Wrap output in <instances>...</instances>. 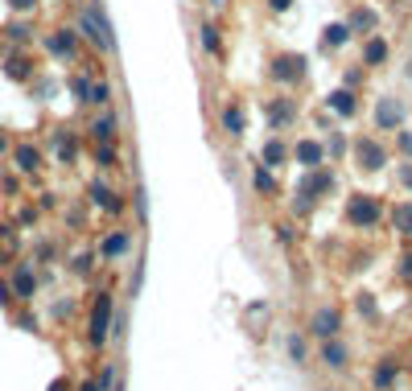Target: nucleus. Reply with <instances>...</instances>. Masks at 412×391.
Returning a JSON list of instances; mask_svg holds the SVG:
<instances>
[{
	"mask_svg": "<svg viewBox=\"0 0 412 391\" xmlns=\"http://www.w3.org/2000/svg\"><path fill=\"white\" fill-rule=\"evenodd\" d=\"M268 74H272V82H281V87L301 82V78H305V54H277L272 66H268Z\"/></svg>",
	"mask_w": 412,
	"mask_h": 391,
	"instance_id": "nucleus-7",
	"label": "nucleus"
},
{
	"mask_svg": "<svg viewBox=\"0 0 412 391\" xmlns=\"http://www.w3.org/2000/svg\"><path fill=\"white\" fill-rule=\"evenodd\" d=\"M396 181H400V186H404V190L412 194V161H404V165H396Z\"/></svg>",
	"mask_w": 412,
	"mask_h": 391,
	"instance_id": "nucleus-37",
	"label": "nucleus"
},
{
	"mask_svg": "<svg viewBox=\"0 0 412 391\" xmlns=\"http://www.w3.org/2000/svg\"><path fill=\"white\" fill-rule=\"evenodd\" d=\"M111 391H124V388H111Z\"/></svg>",
	"mask_w": 412,
	"mask_h": 391,
	"instance_id": "nucleus-52",
	"label": "nucleus"
},
{
	"mask_svg": "<svg viewBox=\"0 0 412 391\" xmlns=\"http://www.w3.org/2000/svg\"><path fill=\"white\" fill-rule=\"evenodd\" d=\"M78 33L99 49V54H116V29L103 12V0H91L78 8Z\"/></svg>",
	"mask_w": 412,
	"mask_h": 391,
	"instance_id": "nucleus-1",
	"label": "nucleus"
},
{
	"mask_svg": "<svg viewBox=\"0 0 412 391\" xmlns=\"http://www.w3.org/2000/svg\"><path fill=\"white\" fill-rule=\"evenodd\" d=\"M380 219H384V202H380L376 194H355V198H347V223H351V227L371 231Z\"/></svg>",
	"mask_w": 412,
	"mask_h": 391,
	"instance_id": "nucleus-4",
	"label": "nucleus"
},
{
	"mask_svg": "<svg viewBox=\"0 0 412 391\" xmlns=\"http://www.w3.org/2000/svg\"><path fill=\"white\" fill-rule=\"evenodd\" d=\"M347 153H351V161H355L359 173H380V169H388V148H384L376 136H355Z\"/></svg>",
	"mask_w": 412,
	"mask_h": 391,
	"instance_id": "nucleus-3",
	"label": "nucleus"
},
{
	"mask_svg": "<svg viewBox=\"0 0 412 391\" xmlns=\"http://www.w3.org/2000/svg\"><path fill=\"white\" fill-rule=\"evenodd\" d=\"M198 41H202V49H206V54H219V49H223V41H219V29H215V25H202V29H198Z\"/></svg>",
	"mask_w": 412,
	"mask_h": 391,
	"instance_id": "nucleus-32",
	"label": "nucleus"
},
{
	"mask_svg": "<svg viewBox=\"0 0 412 391\" xmlns=\"http://www.w3.org/2000/svg\"><path fill=\"white\" fill-rule=\"evenodd\" d=\"M285 161H289V144H285L281 136H268L264 148H260V165H264V169H277V165H285Z\"/></svg>",
	"mask_w": 412,
	"mask_h": 391,
	"instance_id": "nucleus-16",
	"label": "nucleus"
},
{
	"mask_svg": "<svg viewBox=\"0 0 412 391\" xmlns=\"http://www.w3.org/2000/svg\"><path fill=\"white\" fill-rule=\"evenodd\" d=\"M91 78H95V74H74V78H70V91H74L78 103H87V87H91Z\"/></svg>",
	"mask_w": 412,
	"mask_h": 391,
	"instance_id": "nucleus-34",
	"label": "nucleus"
},
{
	"mask_svg": "<svg viewBox=\"0 0 412 391\" xmlns=\"http://www.w3.org/2000/svg\"><path fill=\"white\" fill-rule=\"evenodd\" d=\"M252 190H256L260 198H272V194H277V173L264 169V165H256V169H252Z\"/></svg>",
	"mask_w": 412,
	"mask_h": 391,
	"instance_id": "nucleus-24",
	"label": "nucleus"
},
{
	"mask_svg": "<svg viewBox=\"0 0 412 391\" xmlns=\"http://www.w3.org/2000/svg\"><path fill=\"white\" fill-rule=\"evenodd\" d=\"M355 305H359V313H367V317H376V301H371V297H359Z\"/></svg>",
	"mask_w": 412,
	"mask_h": 391,
	"instance_id": "nucleus-41",
	"label": "nucleus"
},
{
	"mask_svg": "<svg viewBox=\"0 0 412 391\" xmlns=\"http://www.w3.org/2000/svg\"><path fill=\"white\" fill-rule=\"evenodd\" d=\"M289 359H293V363H301V359H305V342H301L297 334L289 338Z\"/></svg>",
	"mask_w": 412,
	"mask_h": 391,
	"instance_id": "nucleus-39",
	"label": "nucleus"
},
{
	"mask_svg": "<svg viewBox=\"0 0 412 391\" xmlns=\"http://www.w3.org/2000/svg\"><path fill=\"white\" fill-rule=\"evenodd\" d=\"M8 301H12V289H8V284L0 280V305H8Z\"/></svg>",
	"mask_w": 412,
	"mask_h": 391,
	"instance_id": "nucleus-46",
	"label": "nucleus"
},
{
	"mask_svg": "<svg viewBox=\"0 0 412 391\" xmlns=\"http://www.w3.org/2000/svg\"><path fill=\"white\" fill-rule=\"evenodd\" d=\"M351 37H355V33L347 29V21H334V25H326V29H322V49H343Z\"/></svg>",
	"mask_w": 412,
	"mask_h": 391,
	"instance_id": "nucleus-22",
	"label": "nucleus"
},
{
	"mask_svg": "<svg viewBox=\"0 0 412 391\" xmlns=\"http://www.w3.org/2000/svg\"><path fill=\"white\" fill-rule=\"evenodd\" d=\"M4 148H8V136H4V132H0V153H4Z\"/></svg>",
	"mask_w": 412,
	"mask_h": 391,
	"instance_id": "nucleus-50",
	"label": "nucleus"
},
{
	"mask_svg": "<svg viewBox=\"0 0 412 391\" xmlns=\"http://www.w3.org/2000/svg\"><path fill=\"white\" fill-rule=\"evenodd\" d=\"M144 210H149V202H144V190H136V214L144 219Z\"/></svg>",
	"mask_w": 412,
	"mask_h": 391,
	"instance_id": "nucleus-45",
	"label": "nucleus"
},
{
	"mask_svg": "<svg viewBox=\"0 0 412 391\" xmlns=\"http://www.w3.org/2000/svg\"><path fill=\"white\" fill-rule=\"evenodd\" d=\"M322 148H326V157H334V161H343V157H347V148H351V140H347L343 132H330V140H326Z\"/></svg>",
	"mask_w": 412,
	"mask_h": 391,
	"instance_id": "nucleus-29",
	"label": "nucleus"
},
{
	"mask_svg": "<svg viewBox=\"0 0 412 391\" xmlns=\"http://www.w3.org/2000/svg\"><path fill=\"white\" fill-rule=\"evenodd\" d=\"M268 8H272V12H289V8H293V0H268Z\"/></svg>",
	"mask_w": 412,
	"mask_h": 391,
	"instance_id": "nucleus-43",
	"label": "nucleus"
},
{
	"mask_svg": "<svg viewBox=\"0 0 412 391\" xmlns=\"http://www.w3.org/2000/svg\"><path fill=\"white\" fill-rule=\"evenodd\" d=\"M128 247H132V231H111V235H103V243H99V256H107V260H120Z\"/></svg>",
	"mask_w": 412,
	"mask_h": 391,
	"instance_id": "nucleus-18",
	"label": "nucleus"
},
{
	"mask_svg": "<svg viewBox=\"0 0 412 391\" xmlns=\"http://www.w3.org/2000/svg\"><path fill=\"white\" fill-rule=\"evenodd\" d=\"M17 219L29 227V223H37V210H33V206H21V214H17Z\"/></svg>",
	"mask_w": 412,
	"mask_h": 391,
	"instance_id": "nucleus-42",
	"label": "nucleus"
},
{
	"mask_svg": "<svg viewBox=\"0 0 412 391\" xmlns=\"http://www.w3.org/2000/svg\"><path fill=\"white\" fill-rule=\"evenodd\" d=\"M45 49H50L58 62H74V54H78V33H74V29H54V33L45 37Z\"/></svg>",
	"mask_w": 412,
	"mask_h": 391,
	"instance_id": "nucleus-9",
	"label": "nucleus"
},
{
	"mask_svg": "<svg viewBox=\"0 0 412 391\" xmlns=\"http://www.w3.org/2000/svg\"><path fill=\"white\" fill-rule=\"evenodd\" d=\"M371 383H376V391H388L392 383H396V363H380V367H376V379H371Z\"/></svg>",
	"mask_w": 412,
	"mask_h": 391,
	"instance_id": "nucleus-31",
	"label": "nucleus"
},
{
	"mask_svg": "<svg viewBox=\"0 0 412 391\" xmlns=\"http://www.w3.org/2000/svg\"><path fill=\"white\" fill-rule=\"evenodd\" d=\"M264 115H268V124H272L277 132H285L289 124H297V99H289V95H277V99H268Z\"/></svg>",
	"mask_w": 412,
	"mask_h": 391,
	"instance_id": "nucleus-8",
	"label": "nucleus"
},
{
	"mask_svg": "<svg viewBox=\"0 0 412 391\" xmlns=\"http://www.w3.org/2000/svg\"><path fill=\"white\" fill-rule=\"evenodd\" d=\"M310 330H314L318 338H338V330H343V317H338V309H330V305H322V309L314 313V322H310Z\"/></svg>",
	"mask_w": 412,
	"mask_h": 391,
	"instance_id": "nucleus-13",
	"label": "nucleus"
},
{
	"mask_svg": "<svg viewBox=\"0 0 412 391\" xmlns=\"http://www.w3.org/2000/svg\"><path fill=\"white\" fill-rule=\"evenodd\" d=\"M91 157H95V165H99V169H116V144H95V148H91Z\"/></svg>",
	"mask_w": 412,
	"mask_h": 391,
	"instance_id": "nucleus-33",
	"label": "nucleus"
},
{
	"mask_svg": "<svg viewBox=\"0 0 412 391\" xmlns=\"http://www.w3.org/2000/svg\"><path fill=\"white\" fill-rule=\"evenodd\" d=\"M54 144H58V157H62L66 165L78 157V140H74V136H62V132H54Z\"/></svg>",
	"mask_w": 412,
	"mask_h": 391,
	"instance_id": "nucleus-30",
	"label": "nucleus"
},
{
	"mask_svg": "<svg viewBox=\"0 0 412 391\" xmlns=\"http://www.w3.org/2000/svg\"><path fill=\"white\" fill-rule=\"evenodd\" d=\"M87 103H91V107H107V103H111V82H107V78H91Z\"/></svg>",
	"mask_w": 412,
	"mask_h": 391,
	"instance_id": "nucleus-25",
	"label": "nucleus"
},
{
	"mask_svg": "<svg viewBox=\"0 0 412 391\" xmlns=\"http://www.w3.org/2000/svg\"><path fill=\"white\" fill-rule=\"evenodd\" d=\"M400 276H404V280H412V252L400 260Z\"/></svg>",
	"mask_w": 412,
	"mask_h": 391,
	"instance_id": "nucleus-44",
	"label": "nucleus"
},
{
	"mask_svg": "<svg viewBox=\"0 0 412 391\" xmlns=\"http://www.w3.org/2000/svg\"><path fill=\"white\" fill-rule=\"evenodd\" d=\"M322 363H326V367H347V346H343L338 338H326V346H322Z\"/></svg>",
	"mask_w": 412,
	"mask_h": 391,
	"instance_id": "nucleus-26",
	"label": "nucleus"
},
{
	"mask_svg": "<svg viewBox=\"0 0 412 391\" xmlns=\"http://www.w3.org/2000/svg\"><path fill=\"white\" fill-rule=\"evenodd\" d=\"M206 4H210V8H227V0H206Z\"/></svg>",
	"mask_w": 412,
	"mask_h": 391,
	"instance_id": "nucleus-49",
	"label": "nucleus"
},
{
	"mask_svg": "<svg viewBox=\"0 0 412 391\" xmlns=\"http://www.w3.org/2000/svg\"><path fill=\"white\" fill-rule=\"evenodd\" d=\"M376 25H380L376 8H363V4H359V8L351 12V21H347V29H351V33H363V37H371V33H376Z\"/></svg>",
	"mask_w": 412,
	"mask_h": 391,
	"instance_id": "nucleus-20",
	"label": "nucleus"
},
{
	"mask_svg": "<svg viewBox=\"0 0 412 391\" xmlns=\"http://www.w3.org/2000/svg\"><path fill=\"white\" fill-rule=\"evenodd\" d=\"M50 391H70V383H66V379H54V383H50Z\"/></svg>",
	"mask_w": 412,
	"mask_h": 391,
	"instance_id": "nucleus-47",
	"label": "nucleus"
},
{
	"mask_svg": "<svg viewBox=\"0 0 412 391\" xmlns=\"http://www.w3.org/2000/svg\"><path fill=\"white\" fill-rule=\"evenodd\" d=\"M95 388H99V391H111V388H116V363H107V367L99 371V379H95Z\"/></svg>",
	"mask_w": 412,
	"mask_h": 391,
	"instance_id": "nucleus-36",
	"label": "nucleus"
},
{
	"mask_svg": "<svg viewBox=\"0 0 412 391\" xmlns=\"http://www.w3.org/2000/svg\"><path fill=\"white\" fill-rule=\"evenodd\" d=\"M334 190V169L330 165H318V169H305V177L297 181V190H293V214H310L314 206H318V198H326Z\"/></svg>",
	"mask_w": 412,
	"mask_h": 391,
	"instance_id": "nucleus-2",
	"label": "nucleus"
},
{
	"mask_svg": "<svg viewBox=\"0 0 412 391\" xmlns=\"http://www.w3.org/2000/svg\"><path fill=\"white\" fill-rule=\"evenodd\" d=\"M0 33H4V37H8V41H12V45H25V41H29V37H33V29H29V25H25V21H12V25H4V29H0Z\"/></svg>",
	"mask_w": 412,
	"mask_h": 391,
	"instance_id": "nucleus-28",
	"label": "nucleus"
},
{
	"mask_svg": "<svg viewBox=\"0 0 412 391\" xmlns=\"http://www.w3.org/2000/svg\"><path fill=\"white\" fill-rule=\"evenodd\" d=\"M4 74H8L12 82H29V78H33V62H29L25 54H8V58H4Z\"/></svg>",
	"mask_w": 412,
	"mask_h": 391,
	"instance_id": "nucleus-23",
	"label": "nucleus"
},
{
	"mask_svg": "<svg viewBox=\"0 0 412 391\" xmlns=\"http://www.w3.org/2000/svg\"><path fill=\"white\" fill-rule=\"evenodd\" d=\"M12 165H17L21 173H37V169H41V148H37V144H17V148H12Z\"/></svg>",
	"mask_w": 412,
	"mask_h": 391,
	"instance_id": "nucleus-17",
	"label": "nucleus"
},
{
	"mask_svg": "<svg viewBox=\"0 0 412 391\" xmlns=\"http://www.w3.org/2000/svg\"><path fill=\"white\" fill-rule=\"evenodd\" d=\"M392 227H396L400 235H409V239H412V202H400V206L392 210Z\"/></svg>",
	"mask_w": 412,
	"mask_h": 391,
	"instance_id": "nucleus-27",
	"label": "nucleus"
},
{
	"mask_svg": "<svg viewBox=\"0 0 412 391\" xmlns=\"http://www.w3.org/2000/svg\"><path fill=\"white\" fill-rule=\"evenodd\" d=\"M396 148L404 153V161H412V128H396Z\"/></svg>",
	"mask_w": 412,
	"mask_h": 391,
	"instance_id": "nucleus-35",
	"label": "nucleus"
},
{
	"mask_svg": "<svg viewBox=\"0 0 412 391\" xmlns=\"http://www.w3.org/2000/svg\"><path fill=\"white\" fill-rule=\"evenodd\" d=\"M404 120H409L404 99H396V95H380L376 99V128L380 132H396V128H404Z\"/></svg>",
	"mask_w": 412,
	"mask_h": 391,
	"instance_id": "nucleus-5",
	"label": "nucleus"
},
{
	"mask_svg": "<svg viewBox=\"0 0 412 391\" xmlns=\"http://www.w3.org/2000/svg\"><path fill=\"white\" fill-rule=\"evenodd\" d=\"M219 128H223L227 136H243V128H248L243 107H239V103H223V111H219Z\"/></svg>",
	"mask_w": 412,
	"mask_h": 391,
	"instance_id": "nucleus-15",
	"label": "nucleus"
},
{
	"mask_svg": "<svg viewBox=\"0 0 412 391\" xmlns=\"http://www.w3.org/2000/svg\"><path fill=\"white\" fill-rule=\"evenodd\" d=\"M388 54H392V49H388V41L371 33V37L363 41V62H359V66H384V62H388Z\"/></svg>",
	"mask_w": 412,
	"mask_h": 391,
	"instance_id": "nucleus-21",
	"label": "nucleus"
},
{
	"mask_svg": "<svg viewBox=\"0 0 412 391\" xmlns=\"http://www.w3.org/2000/svg\"><path fill=\"white\" fill-rule=\"evenodd\" d=\"M363 74H367V66H355V70H347V78H343V82H347V91H355V87L363 82Z\"/></svg>",
	"mask_w": 412,
	"mask_h": 391,
	"instance_id": "nucleus-38",
	"label": "nucleus"
},
{
	"mask_svg": "<svg viewBox=\"0 0 412 391\" xmlns=\"http://www.w3.org/2000/svg\"><path fill=\"white\" fill-rule=\"evenodd\" d=\"M87 136H91V144H116V115L103 107V115H95V120H91Z\"/></svg>",
	"mask_w": 412,
	"mask_h": 391,
	"instance_id": "nucleus-14",
	"label": "nucleus"
},
{
	"mask_svg": "<svg viewBox=\"0 0 412 391\" xmlns=\"http://www.w3.org/2000/svg\"><path fill=\"white\" fill-rule=\"evenodd\" d=\"M78 391H99V388H95V379H87V383H83Z\"/></svg>",
	"mask_w": 412,
	"mask_h": 391,
	"instance_id": "nucleus-48",
	"label": "nucleus"
},
{
	"mask_svg": "<svg viewBox=\"0 0 412 391\" xmlns=\"http://www.w3.org/2000/svg\"><path fill=\"white\" fill-rule=\"evenodd\" d=\"M12 297H21V301H33V293H37V276L29 272V264H21L17 272H12Z\"/></svg>",
	"mask_w": 412,
	"mask_h": 391,
	"instance_id": "nucleus-19",
	"label": "nucleus"
},
{
	"mask_svg": "<svg viewBox=\"0 0 412 391\" xmlns=\"http://www.w3.org/2000/svg\"><path fill=\"white\" fill-rule=\"evenodd\" d=\"M8 8H12V12H33L37 0H8Z\"/></svg>",
	"mask_w": 412,
	"mask_h": 391,
	"instance_id": "nucleus-40",
	"label": "nucleus"
},
{
	"mask_svg": "<svg viewBox=\"0 0 412 391\" xmlns=\"http://www.w3.org/2000/svg\"><path fill=\"white\" fill-rule=\"evenodd\" d=\"M404 74H409V82H412V58H409V66H404Z\"/></svg>",
	"mask_w": 412,
	"mask_h": 391,
	"instance_id": "nucleus-51",
	"label": "nucleus"
},
{
	"mask_svg": "<svg viewBox=\"0 0 412 391\" xmlns=\"http://www.w3.org/2000/svg\"><path fill=\"white\" fill-rule=\"evenodd\" d=\"M326 107H330L338 120H355V115H359V95H355V91H347V87H338V91H330V95H326Z\"/></svg>",
	"mask_w": 412,
	"mask_h": 391,
	"instance_id": "nucleus-12",
	"label": "nucleus"
},
{
	"mask_svg": "<svg viewBox=\"0 0 412 391\" xmlns=\"http://www.w3.org/2000/svg\"><path fill=\"white\" fill-rule=\"evenodd\" d=\"M87 198H91V206H99V210H107V214H124V198H120L107 181H99V177L87 186Z\"/></svg>",
	"mask_w": 412,
	"mask_h": 391,
	"instance_id": "nucleus-10",
	"label": "nucleus"
},
{
	"mask_svg": "<svg viewBox=\"0 0 412 391\" xmlns=\"http://www.w3.org/2000/svg\"><path fill=\"white\" fill-rule=\"evenodd\" d=\"M289 157L301 165V169H318V165H326V148H322V140H297L293 148H289Z\"/></svg>",
	"mask_w": 412,
	"mask_h": 391,
	"instance_id": "nucleus-11",
	"label": "nucleus"
},
{
	"mask_svg": "<svg viewBox=\"0 0 412 391\" xmlns=\"http://www.w3.org/2000/svg\"><path fill=\"white\" fill-rule=\"evenodd\" d=\"M111 293H99V301H95V309H91V326H87V338H91V346H103L107 338H111Z\"/></svg>",
	"mask_w": 412,
	"mask_h": 391,
	"instance_id": "nucleus-6",
	"label": "nucleus"
}]
</instances>
